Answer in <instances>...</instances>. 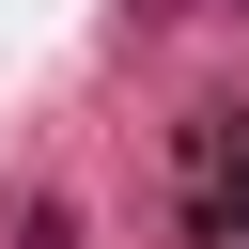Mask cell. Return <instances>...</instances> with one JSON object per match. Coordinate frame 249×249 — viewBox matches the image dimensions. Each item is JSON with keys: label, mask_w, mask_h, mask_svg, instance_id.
<instances>
[{"label": "cell", "mask_w": 249, "mask_h": 249, "mask_svg": "<svg viewBox=\"0 0 249 249\" xmlns=\"http://www.w3.org/2000/svg\"><path fill=\"white\" fill-rule=\"evenodd\" d=\"M187 218H202V249H249V109L187 124Z\"/></svg>", "instance_id": "1"}]
</instances>
